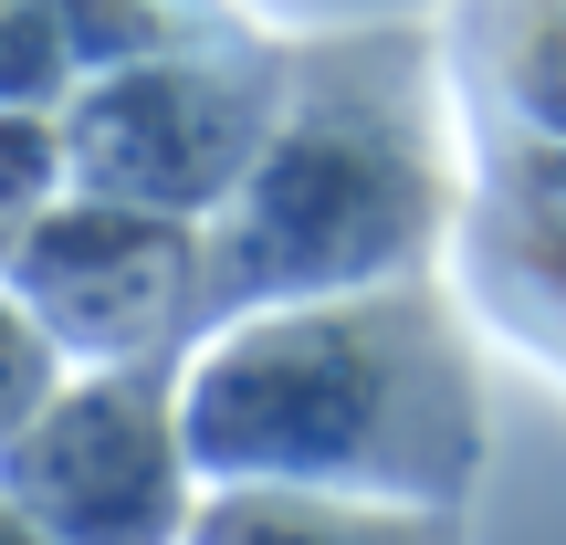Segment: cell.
<instances>
[{
    "mask_svg": "<svg viewBox=\"0 0 566 545\" xmlns=\"http://www.w3.org/2000/svg\"><path fill=\"white\" fill-rule=\"evenodd\" d=\"M179 441L200 483L462 514L483 472V367L430 273L242 304L179 357Z\"/></svg>",
    "mask_w": 566,
    "mask_h": 545,
    "instance_id": "obj_1",
    "label": "cell"
},
{
    "mask_svg": "<svg viewBox=\"0 0 566 545\" xmlns=\"http://www.w3.org/2000/svg\"><path fill=\"white\" fill-rule=\"evenodd\" d=\"M441 221H451V179H441L420 42L283 53L263 147H252L242 189L200 221L210 294H221V315H242V304H283V294L430 273Z\"/></svg>",
    "mask_w": 566,
    "mask_h": 545,
    "instance_id": "obj_2",
    "label": "cell"
},
{
    "mask_svg": "<svg viewBox=\"0 0 566 545\" xmlns=\"http://www.w3.org/2000/svg\"><path fill=\"white\" fill-rule=\"evenodd\" d=\"M273 95H283V53L210 42V32L126 53V63H95L53 105L63 189L137 200V210H168V221H210L242 189L252 147L273 126Z\"/></svg>",
    "mask_w": 566,
    "mask_h": 545,
    "instance_id": "obj_3",
    "label": "cell"
},
{
    "mask_svg": "<svg viewBox=\"0 0 566 545\" xmlns=\"http://www.w3.org/2000/svg\"><path fill=\"white\" fill-rule=\"evenodd\" d=\"M0 504L42 545H179L200 504L179 367H63V388L0 441Z\"/></svg>",
    "mask_w": 566,
    "mask_h": 545,
    "instance_id": "obj_4",
    "label": "cell"
},
{
    "mask_svg": "<svg viewBox=\"0 0 566 545\" xmlns=\"http://www.w3.org/2000/svg\"><path fill=\"white\" fill-rule=\"evenodd\" d=\"M0 283L53 336L63 367H179L221 315L210 231L137 200H95V189H63L11 242Z\"/></svg>",
    "mask_w": 566,
    "mask_h": 545,
    "instance_id": "obj_5",
    "label": "cell"
},
{
    "mask_svg": "<svg viewBox=\"0 0 566 545\" xmlns=\"http://www.w3.org/2000/svg\"><path fill=\"white\" fill-rule=\"evenodd\" d=\"M179 545H462L451 504H357L294 483H200Z\"/></svg>",
    "mask_w": 566,
    "mask_h": 545,
    "instance_id": "obj_6",
    "label": "cell"
},
{
    "mask_svg": "<svg viewBox=\"0 0 566 545\" xmlns=\"http://www.w3.org/2000/svg\"><path fill=\"white\" fill-rule=\"evenodd\" d=\"M63 200V126L53 105H0V263L11 242Z\"/></svg>",
    "mask_w": 566,
    "mask_h": 545,
    "instance_id": "obj_7",
    "label": "cell"
},
{
    "mask_svg": "<svg viewBox=\"0 0 566 545\" xmlns=\"http://www.w3.org/2000/svg\"><path fill=\"white\" fill-rule=\"evenodd\" d=\"M53 11H63V42H74V74L189 42V0H53Z\"/></svg>",
    "mask_w": 566,
    "mask_h": 545,
    "instance_id": "obj_8",
    "label": "cell"
},
{
    "mask_svg": "<svg viewBox=\"0 0 566 545\" xmlns=\"http://www.w3.org/2000/svg\"><path fill=\"white\" fill-rule=\"evenodd\" d=\"M74 84V42H63L53 0H0V105H63Z\"/></svg>",
    "mask_w": 566,
    "mask_h": 545,
    "instance_id": "obj_9",
    "label": "cell"
},
{
    "mask_svg": "<svg viewBox=\"0 0 566 545\" xmlns=\"http://www.w3.org/2000/svg\"><path fill=\"white\" fill-rule=\"evenodd\" d=\"M63 388V357H53V336H42L32 315H21V294L0 283V441H11L21 420H32L42 399Z\"/></svg>",
    "mask_w": 566,
    "mask_h": 545,
    "instance_id": "obj_10",
    "label": "cell"
},
{
    "mask_svg": "<svg viewBox=\"0 0 566 545\" xmlns=\"http://www.w3.org/2000/svg\"><path fill=\"white\" fill-rule=\"evenodd\" d=\"M0 545H42V535H32V525H21V514H11V504H0Z\"/></svg>",
    "mask_w": 566,
    "mask_h": 545,
    "instance_id": "obj_11",
    "label": "cell"
}]
</instances>
